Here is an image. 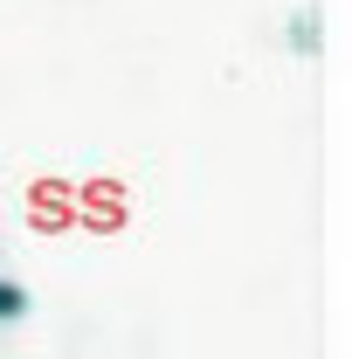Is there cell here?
<instances>
[{
	"label": "cell",
	"mask_w": 352,
	"mask_h": 359,
	"mask_svg": "<svg viewBox=\"0 0 352 359\" xmlns=\"http://www.w3.org/2000/svg\"><path fill=\"white\" fill-rule=\"evenodd\" d=\"M21 311H28V290H21V283H0V325L21 318Z\"/></svg>",
	"instance_id": "cell-1"
}]
</instances>
